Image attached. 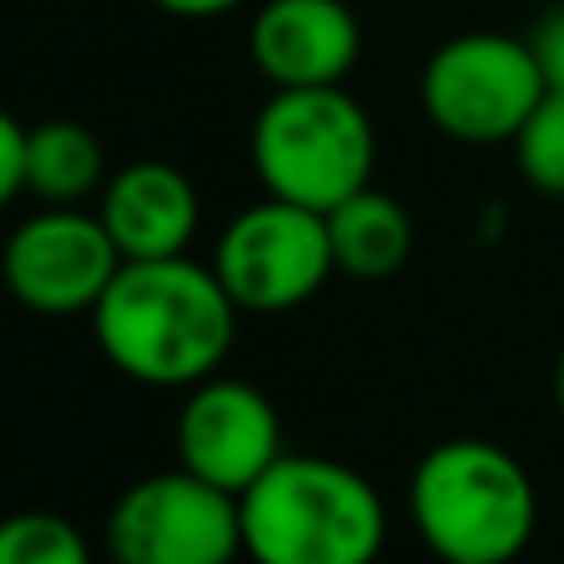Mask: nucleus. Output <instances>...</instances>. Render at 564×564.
<instances>
[{
  "instance_id": "f257e3e1",
  "label": "nucleus",
  "mask_w": 564,
  "mask_h": 564,
  "mask_svg": "<svg viewBox=\"0 0 564 564\" xmlns=\"http://www.w3.org/2000/svg\"><path fill=\"white\" fill-rule=\"evenodd\" d=\"M238 317L243 307L228 297L214 263L178 253L119 263L89 312V327L119 377L154 391H188L224 371Z\"/></svg>"
},
{
  "instance_id": "f03ea898",
  "label": "nucleus",
  "mask_w": 564,
  "mask_h": 564,
  "mask_svg": "<svg viewBox=\"0 0 564 564\" xmlns=\"http://www.w3.org/2000/svg\"><path fill=\"white\" fill-rule=\"evenodd\" d=\"M238 520L253 564H377L387 550V500L377 486L307 451H282L238 496Z\"/></svg>"
},
{
  "instance_id": "7ed1b4c3",
  "label": "nucleus",
  "mask_w": 564,
  "mask_h": 564,
  "mask_svg": "<svg viewBox=\"0 0 564 564\" xmlns=\"http://www.w3.org/2000/svg\"><path fill=\"white\" fill-rule=\"evenodd\" d=\"M406 510L441 564H516L535 540L540 496L516 451L456 436L416 460Z\"/></svg>"
},
{
  "instance_id": "20e7f679",
  "label": "nucleus",
  "mask_w": 564,
  "mask_h": 564,
  "mask_svg": "<svg viewBox=\"0 0 564 564\" xmlns=\"http://www.w3.org/2000/svg\"><path fill=\"white\" fill-rule=\"evenodd\" d=\"M248 159L263 194L332 214L371 184L377 124L341 85L273 89L248 129Z\"/></svg>"
},
{
  "instance_id": "39448f33",
  "label": "nucleus",
  "mask_w": 564,
  "mask_h": 564,
  "mask_svg": "<svg viewBox=\"0 0 564 564\" xmlns=\"http://www.w3.org/2000/svg\"><path fill=\"white\" fill-rule=\"evenodd\" d=\"M545 75L530 40L500 30H466L446 40L421 69V109L456 144H510L530 109L545 99Z\"/></svg>"
},
{
  "instance_id": "423d86ee",
  "label": "nucleus",
  "mask_w": 564,
  "mask_h": 564,
  "mask_svg": "<svg viewBox=\"0 0 564 564\" xmlns=\"http://www.w3.org/2000/svg\"><path fill=\"white\" fill-rule=\"evenodd\" d=\"M214 273L243 312L278 317V312L302 307L337 273L327 214L273 194L258 198L218 234Z\"/></svg>"
},
{
  "instance_id": "0eeeda50",
  "label": "nucleus",
  "mask_w": 564,
  "mask_h": 564,
  "mask_svg": "<svg viewBox=\"0 0 564 564\" xmlns=\"http://www.w3.org/2000/svg\"><path fill=\"white\" fill-rule=\"evenodd\" d=\"M105 545L115 564H234L243 555L238 496L184 466L159 470L109 506Z\"/></svg>"
},
{
  "instance_id": "6e6552de",
  "label": "nucleus",
  "mask_w": 564,
  "mask_h": 564,
  "mask_svg": "<svg viewBox=\"0 0 564 564\" xmlns=\"http://www.w3.org/2000/svg\"><path fill=\"white\" fill-rule=\"evenodd\" d=\"M119 248L99 214L45 204L25 224L10 228L0 248L6 292L40 317H89L119 273Z\"/></svg>"
},
{
  "instance_id": "1a4fd4ad",
  "label": "nucleus",
  "mask_w": 564,
  "mask_h": 564,
  "mask_svg": "<svg viewBox=\"0 0 564 564\" xmlns=\"http://www.w3.org/2000/svg\"><path fill=\"white\" fill-rule=\"evenodd\" d=\"M282 416L263 387L238 377H208L184 391L174 421V456L208 486L243 496L282 456Z\"/></svg>"
},
{
  "instance_id": "9d476101",
  "label": "nucleus",
  "mask_w": 564,
  "mask_h": 564,
  "mask_svg": "<svg viewBox=\"0 0 564 564\" xmlns=\"http://www.w3.org/2000/svg\"><path fill=\"white\" fill-rule=\"evenodd\" d=\"M248 59L273 89L347 85L361 59V20L347 0H263L248 25Z\"/></svg>"
},
{
  "instance_id": "9b49d317",
  "label": "nucleus",
  "mask_w": 564,
  "mask_h": 564,
  "mask_svg": "<svg viewBox=\"0 0 564 564\" xmlns=\"http://www.w3.org/2000/svg\"><path fill=\"white\" fill-rule=\"evenodd\" d=\"M198 218H204V204H198L194 178L164 159H134L115 169L99 188V224L109 228L124 263L188 253Z\"/></svg>"
},
{
  "instance_id": "f8f14e48",
  "label": "nucleus",
  "mask_w": 564,
  "mask_h": 564,
  "mask_svg": "<svg viewBox=\"0 0 564 564\" xmlns=\"http://www.w3.org/2000/svg\"><path fill=\"white\" fill-rule=\"evenodd\" d=\"M327 234H332V258L337 273L357 278V282H381L397 278L406 268L411 248H416V224L411 214L381 188H361L347 204H337L327 214Z\"/></svg>"
},
{
  "instance_id": "ddd939ff",
  "label": "nucleus",
  "mask_w": 564,
  "mask_h": 564,
  "mask_svg": "<svg viewBox=\"0 0 564 564\" xmlns=\"http://www.w3.org/2000/svg\"><path fill=\"white\" fill-rule=\"evenodd\" d=\"M109 178L105 144L75 119H45L25 139V194L55 208H79Z\"/></svg>"
},
{
  "instance_id": "4468645a",
  "label": "nucleus",
  "mask_w": 564,
  "mask_h": 564,
  "mask_svg": "<svg viewBox=\"0 0 564 564\" xmlns=\"http://www.w3.org/2000/svg\"><path fill=\"white\" fill-rule=\"evenodd\" d=\"M0 564H95L85 530L55 510H15L0 520Z\"/></svg>"
},
{
  "instance_id": "2eb2a0df",
  "label": "nucleus",
  "mask_w": 564,
  "mask_h": 564,
  "mask_svg": "<svg viewBox=\"0 0 564 564\" xmlns=\"http://www.w3.org/2000/svg\"><path fill=\"white\" fill-rule=\"evenodd\" d=\"M516 149V169L535 194L564 198V89H545L520 134L510 139Z\"/></svg>"
},
{
  "instance_id": "dca6fc26",
  "label": "nucleus",
  "mask_w": 564,
  "mask_h": 564,
  "mask_svg": "<svg viewBox=\"0 0 564 564\" xmlns=\"http://www.w3.org/2000/svg\"><path fill=\"white\" fill-rule=\"evenodd\" d=\"M25 139L30 129L10 109H0V208H10L25 194Z\"/></svg>"
},
{
  "instance_id": "f3484780",
  "label": "nucleus",
  "mask_w": 564,
  "mask_h": 564,
  "mask_svg": "<svg viewBox=\"0 0 564 564\" xmlns=\"http://www.w3.org/2000/svg\"><path fill=\"white\" fill-rule=\"evenodd\" d=\"M530 50L540 59V75H545L550 89H564V0L555 10L540 15V25L530 30Z\"/></svg>"
},
{
  "instance_id": "a211bd4d",
  "label": "nucleus",
  "mask_w": 564,
  "mask_h": 564,
  "mask_svg": "<svg viewBox=\"0 0 564 564\" xmlns=\"http://www.w3.org/2000/svg\"><path fill=\"white\" fill-rule=\"evenodd\" d=\"M154 6L169 10V15H178V20H214V15L238 10L243 0H154Z\"/></svg>"
},
{
  "instance_id": "6ab92c4d",
  "label": "nucleus",
  "mask_w": 564,
  "mask_h": 564,
  "mask_svg": "<svg viewBox=\"0 0 564 564\" xmlns=\"http://www.w3.org/2000/svg\"><path fill=\"white\" fill-rule=\"evenodd\" d=\"M555 406H560V416H564V351H560V361H555Z\"/></svg>"
}]
</instances>
